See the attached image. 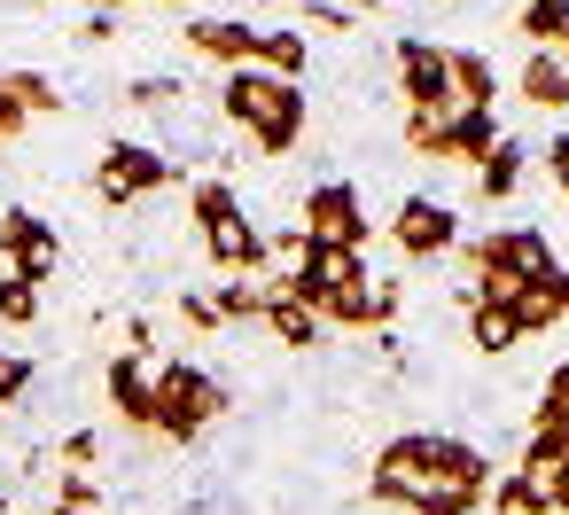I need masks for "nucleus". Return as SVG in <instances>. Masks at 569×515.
Wrapping results in <instances>:
<instances>
[{"label": "nucleus", "instance_id": "nucleus-1", "mask_svg": "<svg viewBox=\"0 0 569 515\" xmlns=\"http://www.w3.org/2000/svg\"><path fill=\"white\" fill-rule=\"evenodd\" d=\"M421 492H491V453L452 437V429H398L375 453V499L382 507H413Z\"/></svg>", "mask_w": 569, "mask_h": 515}, {"label": "nucleus", "instance_id": "nucleus-2", "mask_svg": "<svg viewBox=\"0 0 569 515\" xmlns=\"http://www.w3.org/2000/svg\"><path fill=\"white\" fill-rule=\"evenodd\" d=\"M219 110H227L234 133H250L258 157H289V149L305 141V126H312V95H305V79H273V71H227Z\"/></svg>", "mask_w": 569, "mask_h": 515}, {"label": "nucleus", "instance_id": "nucleus-3", "mask_svg": "<svg viewBox=\"0 0 569 515\" xmlns=\"http://www.w3.org/2000/svg\"><path fill=\"white\" fill-rule=\"evenodd\" d=\"M460 258H468L460 305H507L515 289H538V281L561 274V258H553V242L538 227H491V235L460 242Z\"/></svg>", "mask_w": 569, "mask_h": 515}, {"label": "nucleus", "instance_id": "nucleus-4", "mask_svg": "<svg viewBox=\"0 0 569 515\" xmlns=\"http://www.w3.org/2000/svg\"><path fill=\"white\" fill-rule=\"evenodd\" d=\"M196 56L227 63V71H273V79H305L312 63V32H266V24H242V17H188L180 32Z\"/></svg>", "mask_w": 569, "mask_h": 515}, {"label": "nucleus", "instance_id": "nucleus-5", "mask_svg": "<svg viewBox=\"0 0 569 515\" xmlns=\"http://www.w3.org/2000/svg\"><path fill=\"white\" fill-rule=\"evenodd\" d=\"M188 219H196V242L219 274H266V235L227 180H188Z\"/></svg>", "mask_w": 569, "mask_h": 515}, {"label": "nucleus", "instance_id": "nucleus-6", "mask_svg": "<svg viewBox=\"0 0 569 515\" xmlns=\"http://www.w3.org/2000/svg\"><path fill=\"white\" fill-rule=\"evenodd\" d=\"M227 383L211 375V367H196V359H164L157 367V437L164 445H196L211 422H227Z\"/></svg>", "mask_w": 569, "mask_h": 515}, {"label": "nucleus", "instance_id": "nucleus-7", "mask_svg": "<svg viewBox=\"0 0 569 515\" xmlns=\"http://www.w3.org/2000/svg\"><path fill=\"white\" fill-rule=\"evenodd\" d=\"M406 149L437 165H483L499 149V110H452V118H406Z\"/></svg>", "mask_w": 569, "mask_h": 515}, {"label": "nucleus", "instance_id": "nucleus-8", "mask_svg": "<svg viewBox=\"0 0 569 515\" xmlns=\"http://www.w3.org/2000/svg\"><path fill=\"white\" fill-rule=\"evenodd\" d=\"M398 95H406V118H452L460 95H452V56L421 32L398 40Z\"/></svg>", "mask_w": 569, "mask_h": 515}, {"label": "nucleus", "instance_id": "nucleus-9", "mask_svg": "<svg viewBox=\"0 0 569 515\" xmlns=\"http://www.w3.org/2000/svg\"><path fill=\"white\" fill-rule=\"evenodd\" d=\"M297 227H305L312 242H328V250H367V235H375L367 196H359L351 180H312V196L297 204Z\"/></svg>", "mask_w": 569, "mask_h": 515}, {"label": "nucleus", "instance_id": "nucleus-10", "mask_svg": "<svg viewBox=\"0 0 569 515\" xmlns=\"http://www.w3.org/2000/svg\"><path fill=\"white\" fill-rule=\"evenodd\" d=\"M172 180H180V165L164 149H149V141H110L102 165H94V196L102 204H141V196H157Z\"/></svg>", "mask_w": 569, "mask_h": 515}, {"label": "nucleus", "instance_id": "nucleus-11", "mask_svg": "<svg viewBox=\"0 0 569 515\" xmlns=\"http://www.w3.org/2000/svg\"><path fill=\"white\" fill-rule=\"evenodd\" d=\"M56 266H63V235H56V219H40V211H0V274H32V281H56Z\"/></svg>", "mask_w": 569, "mask_h": 515}, {"label": "nucleus", "instance_id": "nucleus-12", "mask_svg": "<svg viewBox=\"0 0 569 515\" xmlns=\"http://www.w3.org/2000/svg\"><path fill=\"white\" fill-rule=\"evenodd\" d=\"M390 242L406 250V258H452L460 250V211L452 204H437V196H406L398 211H390Z\"/></svg>", "mask_w": 569, "mask_h": 515}, {"label": "nucleus", "instance_id": "nucleus-13", "mask_svg": "<svg viewBox=\"0 0 569 515\" xmlns=\"http://www.w3.org/2000/svg\"><path fill=\"white\" fill-rule=\"evenodd\" d=\"M359 281H375V274H367V250H328V242H312L305 266H297V281H289V297H305V305L320 313L328 297H343V289H359Z\"/></svg>", "mask_w": 569, "mask_h": 515}, {"label": "nucleus", "instance_id": "nucleus-14", "mask_svg": "<svg viewBox=\"0 0 569 515\" xmlns=\"http://www.w3.org/2000/svg\"><path fill=\"white\" fill-rule=\"evenodd\" d=\"M102 390H110V414H118L126 429H149V437H157V359L118 351V359L102 367Z\"/></svg>", "mask_w": 569, "mask_h": 515}, {"label": "nucleus", "instance_id": "nucleus-15", "mask_svg": "<svg viewBox=\"0 0 569 515\" xmlns=\"http://www.w3.org/2000/svg\"><path fill=\"white\" fill-rule=\"evenodd\" d=\"M258 328H266L273 344H289V351H320V344H328V320H320L305 297H289V289H273V297H266Z\"/></svg>", "mask_w": 569, "mask_h": 515}, {"label": "nucleus", "instance_id": "nucleus-16", "mask_svg": "<svg viewBox=\"0 0 569 515\" xmlns=\"http://www.w3.org/2000/svg\"><path fill=\"white\" fill-rule=\"evenodd\" d=\"M515 95L530 102V110H569V63H561V48H530L522 56V71H515Z\"/></svg>", "mask_w": 569, "mask_h": 515}, {"label": "nucleus", "instance_id": "nucleus-17", "mask_svg": "<svg viewBox=\"0 0 569 515\" xmlns=\"http://www.w3.org/2000/svg\"><path fill=\"white\" fill-rule=\"evenodd\" d=\"M445 56H452V95H460V110H499V63L476 56V48H445Z\"/></svg>", "mask_w": 569, "mask_h": 515}, {"label": "nucleus", "instance_id": "nucleus-18", "mask_svg": "<svg viewBox=\"0 0 569 515\" xmlns=\"http://www.w3.org/2000/svg\"><path fill=\"white\" fill-rule=\"evenodd\" d=\"M522 165H530V149H522L515 133H499V149L476 165V196H483V204H507V196L522 188Z\"/></svg>", "mask_w": 569, "mask_h": 515}, {"label": "nucleus", "instance_id": "nucleus-19", "mask_svg": "<svg viewBox=\"0 0 569 515\" xmlns=\"http://www.w3.org/2000/svg\"><path fill=\"white\" fill-rule=\"evenodd\" d=\"M483 499H491L499 515H553V499H546V484H538V476H522V468H499Z\"/></svg>", "mask_w": 569, "mask_h": 515}, {"label": "nucleus", "instance_id": "nucleus-20", "mask_svg": "<svg viewBox=\"0 0 569 515\" xmlns=\"http://www.w3.org/2000/svg\"><path fill=\"white\" fill-rule=\"evenodd\" d=\"M468 344H476L483 359H499V351H515V344H522V328H515V313H507V305H468Z\"/></svg>", "mask_w": 569, "mask_h": 515}, {"label": "nucleus", "instance_id": "nucleus-21", "mask_svg": "<svg viewBox=\"0 0 569 515\" xmlns=\"http://www.w3.org/2000/svg\"><path fill=\"white\" fill-rule=\"evenodd\" d=\"M0 87L17 95V110H24V118H56V110H63L56 79H48V71H32V63H17V71H0Z\"/></svg>", "mask_w": 569, "mask_h": 515}, {"label": "nucleus", "instance_id": "nucleus-22", "mask_svg": "<svg viewBox=\"0 0 569 515\" xmlns=\"http://www.w3.org/2000/svg\"><path fill=\"white\" fill-rule=\"evenodd\" d=\"M266 297H273V281H266V274H250V281L234 274V281H219V289H211V313H219V320H258V313H266Z\"/></svg>", "mask_w": 569, "mask_h": 515}, {"label": "nucleus", "instance_id": "nucleus-23", "mask_svg": "<svg viewBox=\"0 0 569 515\" xmlns=\"http://www.w3.org/2000/svg\"><path fill=\"white\" fill-rule=\"evenodd\" d=\"M515 32H522L530 48H561V32H569V0H522Z\"/></svg>", "mask_w": 569, "mask_h": 515}, {"label": "nucleus", "instance_id": "nucleus-24", "mask_svg": "<svg viewBox=\"0 0 569 515\" xmlns=\"http://www.w3.org/2000/svg\"><path fill=\"white\" fill-rule=\"evenodd\" d=\"M40 289L48 281H32V274H0V328H32L40 320Z\"/></svg>", "mask_w": 569, "mask_h": 515}, {"label": "nucleus", "instance_id": "nucleus-25", "mask_svg": "<svg viewBox=\"0 0 569 515\" xmlns=\"http://www.w3.org/2000/svg\"><path fill=\"white\" fill-rule=\"evenodd\" d=\"M32 390V359L24 351H9V344H0V414H9L17 398Z\"/></svg>", "mask_w": 569, "mask_h": 515}, {"label": "nucleus", "instance_id": "nucleus-26", "mask_svg": "<svg viewBox=\"0 0 569 515\" xmlns=\"http://www.w3.org/2000/svg\"><path fill=\"white\" fill-rule=\"evenodd\" d=\"M48 515H102L94 476H63V492H56V507H48Z\"/></svg>", "mask_w": 569, "mask_h": 515}, {"label": "nucleus", "instance_id": "nucleus-27", "mask_svg": "<svg viewBox=\"0 0 569 515\" xmlns=\"http://www.w3.org/2000/svg\"><path fill=\"white\" fill-rule=\"evenodd\" d=\"M94 460H102V429H71L63 437V476H87Z\"/></svg>", "mask_w": 569, "mask_h": 515}, {"label": "nucleus", "instance_id": "nucleus-28", "mask_svg": "<svg viewBox=\"0 0 569 515\" xmlns=\"http://www.w3.org/2000/svg\"><path fill=\"white\" fill-rule=\"evenodd\" d=\"M180 95H188L180 79H133V87H126V102H141V110H172Z\"/></svg>", "mask_w": 569, "mask_h": 515}, {"label": "nucleus", "instance_id": "nucleus-29", "mask_svg": "<svg viewBox=\"0 0 569 515\" xmlns=\"http://www.w3.org/2000/svg\"><path fill=\"white\" fill-rule=\"evenodd\" d=\"M476 507H483L476 492H421L413 499V515H476Z\"/></svg>", "mask_w": 569, "mask_h": 515}, {"label": "nucleus", "instance_id": "nucleus-30", "mask_svg": "<svg viewBox=\"0 0 569 515\" xmlns=\"http://www.w3.org/2000/svg\"><path fill=\"white\" fill-rule=\"evenodd\" d=\"M180 320H188L196 336H211V328H227V320L211 313V297H196V289H180Z\"/></svg>", "mask_w": 569, "mask_h": 515}, {"label": "nucleus", "instance_id": "nucleus-31", "mask_svg": "<svg viewBox=\"0 0 569 515\" xmlns=\"http://www.w3.org/2000/svg\"><path fill=\"white\" fill-rule=\"evenodd\" d=\"M538 157H546V172H553V188L569 196V133H553V141H546Z\"/></svg>", "mask_w": 569, "mask_h": 515}, {"label": "nucleus", "instance_id": "nucleus-32", "mask_svg": "<svg viewBox=\"0 0 569 515\" xmlns=\"http://www.w3.org/2000/svg\"><path fill=\"white\" fill-rule=\"evenodd\" d=\"M24 126H32V118H24V110H17V95H9V87H0V141H17V133H24Z\"/></svg>", "mask_w": 569, "mask_h": 515}, {"label": "nucleus", "instance_id": "nucleus-33", "mask_svg": "<svg viewBox=\"0 0 569 515\" xmlns=\"http://www.w3.org/2000/svg\"><path fill=\"white\" fill-rule=\"evenodd\" d=\"M538 484H546V499H553V515H569V460H561V468H546Z\"/></svg>", "mask_w": 569, "mask_h": 515}, {"label": "nucleus", "instance_id": "nucleus-34", "mask_svg": "<svg viewBox=\"0 0 569 515\" xmlns=\"http://www.w3.org/2000/svg\"><path fill=\"white\" fill-rule=\"evenodd\" d=\"M351 9H305V32H343Z\"/></svg>", "mask_w": 569, "mask_h": 515}, {"label": "nucleus", "instance_id": "nucleus-35", "mask_svg": "<svg viewBox=\"0 0 569 515\" xmlns=\"http://www.w3.org/2000/svg\"><path fill=\"white\" fill-rule=\"evenodd\" d=\"M79 40H87V48H102V40H118V17H102V9H94V17L79 24Z\"/></svg>", "mask_w": 569, "mask_h": 515}, {"label": "nucleus", "instance_id": "nucleus-36", "mask_svg": "<svg viewBox=\"0 0 569 515\" xmlns=\"http://www.w3.org/2000/svg\"><path fill=\"white\" fill-rule=\"evenodd\" d=\"M553 297H561V313H569V274H553Z\"/></svg>", "mask_w": 569, "mask_h": 515}, {"label": "nucleus", "instance_id": "nucleus-37", "mask_svg": "<svg viewBox=\"0 0 569 515\" xmlns=\"http://www.w3.org/2000/svg\"><path fill=\"white\" fill-rule=\"evenodd\" d=\"M94 9H102V17H118V9H133V0H94Z\"/></svg>", "mask_w": 569, "mask_h": 515}, {"label": "nucleus", "instance_id": "nucleus-38", "mask_svg": "<svg viewBox=\"0 0 569 515\" xmlns=\"http://www.w3.org/2000/svg\"><path fill=\"white\" fill-rule=\"evenodd\" d=\"M164 9H196V0H164Z\"/></svg>", "mask_w": 569, "mask_h": 515}, {"label": "nucleus", "instance_id": "nucleus-39", "mask_svg": "<svg viewBox=\"0 0 569 515\" xmlns=\"http://www.w3.org/2000/svg\"><path fill=\"white\" fill-rule=\"evenodd\" d=\"M561 63H569V32H561Z\"/></svg>", "mask_w": 569, "mask_h": 515}, {"label": "nucleus", "instance_id": "nucleus-40", "mask_svg": "<svg viewBox=\"0 0 569 515\" xmlns=\"http://www.w3.org/2000/svg\"><path fill=\"white\" fill-rule=\"evenodd\" d=\"M351 9H375V0H351Z\"/></svg>", "mask_w": 569, "mask_h": 515}, {"label": "nucleus", "instance_id": "nucleus-41", "mask_svg": "<svg viewBox=\"0 0 569 515\" xmlns=\"http://www.w3.org/2000/svg\"><path fill=\"white\" fill-rule=\"evenodd\" d=\"M0 515H9V492H0Z\"/></svg>", "mask_w": 569, "mask_h": 515}]
</instances>
